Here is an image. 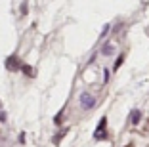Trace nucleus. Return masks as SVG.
Segmentation results:
<instances>
[{
  "label": "nucleus",
  "mask_w": 149,
  "mask_h": 147,
  "mask_svg": "<svg viewBox=\"0 0 149 147\" xmlns=\"http://www.w3.org/2000/svg\"><path fill=\"white\" fill-rule=\"evenodd\" d=\"M94 103H96V100H94V95H90L88 92H84V94H80V105H82L84 109H92Z\"/></svg>",
  "instance_id": "1"
},
{
  "label": "nucleus",
  "mask_w": 149,
  "mask_h": 147,
  "mask_svg": "<svg viewBox=\"0 0 149 147\" xmlns=\"http://www.w3.org/2000/svg\"><path fill=\"white\" fill-rule=\"evenodd\" d=\"M105 124H107V121H105V118H101L100 126H97V130H96V134H94V136H96L97 139H101L103 136H105Z\"/></svg>",
  "instance_id": "2"
},
{
  "label": "nucleus",
  "mask_w": 149,
  "mask_h": 147,
  "mask_svg": "<svg viewBox=\"0 0 149 147\" xmlns=\"http://www.w3.org/2000/svg\"><path fill=\"white\" fill-rule=\"evenodd\" d=\"M6 67H8L10 71H19V63H17L15 57H8V59H6Z\"/></svg>",
  "instance_id": "3"
},
{
  "label": "nucleus",
  "mask_w": 149,
  "mask_h": 147,
  "mask_svg": "<svg viewBox=\"0 0 149 147\" xmlns=\"http://www.w3.org/2000/svg\"><path fill=\"white\" fill-rule=\"evenodd\" d=\"M140 111H132V122H134V124H138V122H140Z\"/></svg>",
  "instance_id": "4"
},
{
  "label": "nucleus",
  "mask_w": 149,
  "mask_h": 147,
  "mask_svg": "<svg viewBox=\"0 0 149 147\" xmlns=\"http://www.w3.org/2000/svg\"><path fill=\"white\" fill-rule=\"evenodd\" d=\"M120 63H123V57H118V59H117V63H115V69H118V65H120Z\"/></svg>",
  "instance_id": "5"
}]
</instances>
